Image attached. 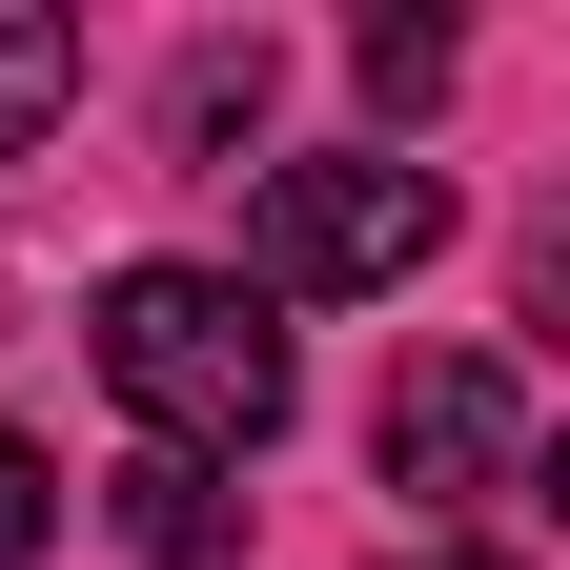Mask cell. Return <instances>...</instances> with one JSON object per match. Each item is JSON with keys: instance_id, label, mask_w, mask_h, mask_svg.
Wrapping results in <instances>:
<instances>
[{"instance_id": "cell-7", "label": "cell", "mask_w": 570, "mask_h": 570, "mask_svg": "<svg viewBox=\"0 0 570 570\" xmlns=\"http://www.w3.org/2000/svg\"><path fill=\"white\" fill-rule=\"evenodd\" d=\"M41 530H61V469L21 449V428H0V570H41Z\"/></svg>"}, {"instance_id": "cell-6", "label": "cell", "mask_w": 570, "mask_h": 570, "mask_svg": "<svg viewBox=\"0 0 570 570\" xmlns=\"http://www.w3.org/2000/svg\"><path fill=\"white\" fill-rule=\"evenodd\" d=\"M346 61H367V102H449V21H407V0H387Z\"/></svg>"}, {"instance_id": "cell-5", "label": "cell", "mask_w": 570, "mask_h": 570, "mask_svg": "<svg viewBox=\"0 0 570 570\" xmlns=\"http://www.w3.org/2000/svg\"><path fill=\"white\" fill-rule=\"evenodd\" d=\"M122 550L142 570H225V469H164V449H142L122 469Z\"/></svg>"}, {"instance_id": "cell-3", "label": "cell", "mask_w": 570, "mask_h": 570, "mask_svg": "<svg viewBox=\"0 0 570 570\" xmlns=\"http://www.w3.org/2000/svg\"><path fill=\"white\" fill-rule=\"evenodd\" d=\"M367 449H387V489L407 510H489V489L530 469V407H510V367H469V346H428V367L367 407Z\"/></svg>"}, {"instance_id": "cell-4", "label": "cell", "mask_w": 570, "mask_h": 570, "mask_svg": "<svg viewBox=\"0 0 570 570\" xmlns=\"http://www.w3.org/2000/svg\"><path fill=\"white\" fill-rule=\"evenodd\" d=\"M82 102V21H41V0H0V164H41V122Z\"/></svg>"}, {"instance_id": "cell-8", "label": "cell", "mask_w": 570, "mask_h": 570, "mask_svg": "<svg viewBox=\"0 0 570 570\" xmlns=\"http://www.w3.org/2000/svg\"><path fill=\"white\" fill-rule=\"evenodd\" d=\"M407 570H510V550H407Z\"/></svg>"}, {"instance_id": "cell-1", "label": "cell", "mask_w": 570, "mask_h": 570, "mask_svg": "<svg viewBox=\"0 0 570 570\" xmlns=\"http://www.w3.org/2000/svg\"><path fill=\"white\" fill-rule=\"evenodd\" d=\"M102 387L142 407V449H164V469H245L306 367H285V326L245 306L225 265H122V285H102Z\"/></svg>"}, {"instance_id": "cell-2", "label": "cell", "mask_w": 570, "mask_h": 570, "mask_svg": "<svg viewBox=\"0 0 570 570\" xmlns=\"http://www.w3.org/2000/svg\"><path fill=\"white\" fill-rule=\"evenodd\" d=\"M428 245H449V184L407 164V142H326V164H265L245 204V306H367V285H407Z\"/></svg>"}]
</instances>
